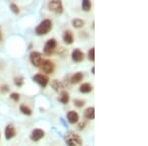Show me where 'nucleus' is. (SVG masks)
Here are the masks:
<instances>
[{
  "label": "nucleus",
  "instance_id": "obj_15",
  "mask_svg": "<svg viewBox=\"0 0 148 146\" xmlns=\"http://www.w3.org/2000/svg\"><path fill=\"white\" fill-rule=\"evenodd\" d=\"M84 117L87 119H95V108L89 107L84 111Z\"/></svg>",
  "mask_w": 148,
  "mask_h": 146
},
{
  "label": "nucleus",
  "instance_id": "obj_9",
  "mask_svg": "<svg viewBox=\"0 0 148 146\" xmlns=\"http://www.w3.org/2000/svg\"><path fill=\"white\" fill-rule=\"evenodd\" d=\"M16 136V129L13 124H8L5 127V138L7 140H10Z\"/></svg>",
  "mask_w": 148,
  "mask_h": 146
},
{
  "label": "nucleus",
  "instance_id": "obj_21",
  "mask_svg": "<svg viewBox=\"0 0 148 146\" xmlns=\"http://www.w3.org/2000/svg\"><path fill=\"white\" fill-rule=\"evenodd\" d=\"M14 84L17 86V87H22L24 84V78L20 77V76L15 77V79H14Z\"/></svg>",
  "mask_w": 148,
  "mask_h": 146
},
{
  "label": "nucleus",
  "instance_id": "obj_8",
  "mask_svg": "<svg viewBox=\"0 0 148 146\" xmlns=\"http://www.w3.org/2000/svg\"><path fill=\"white\" fill-rule=\"evenodd\" d=\"M45 134H46V133H45V131L42 130V129L36 128L32 131V133H31V135H30V138H31V140L37 142V141L40 140L42 138H44Z\"/></svg>",
  "mask_w": 148,
  "mask_h": 146
},
{
  "label": "nucleus",
  "instance_id": "obj_18",
  "mask_svg": "<svg viewBox=\"0 0 148 146\" xmlns=\"http://www.w3.org/2000/svg\"><path fill=\"white\" fill-rule=\"evenodd\" d=\"M84 20H82V19H79V18H75L72 20V26L74 28L76 29H79V28H82L83 26H84Z\"/></svg>",
  "mask_w": 148,
  "mask_h": 146
},
{
  "label": "nucleus",
  "instance_id": "obj_23",
  "mask_svg": "<svg viewBox=\"0 0 148 146\" xmlns=\"http://www.w3.org/2000/svg\"><path fill=\"white\" fill-rule=\"evenodd\" d=\"M10 9L14 14H16V15H18V14L20 13V9H19V7L17 6V4H15V3L10 4Z\"/></svg>",
  "mask_w": 148,
  "mask_h": 146
},
{
  "label": "nucleus",
  "instance_id": "obj_22",
  "mask_svg": "<svg viewBox=\"0 0 148 146\" xmlns=\"http://www.w3.org/2000/svg\"><path fill=\"white\" fill-rule=\"evenodd\" d=\"M88 58L91 61H95V49L92 47L88 51Z\"/></svg>",
  "mask_w": 148,
  "mask_h": 146
},
{
  "label": "nucleus",
  "instance_id": "obj_17",
  "mask_svg": "<svg viewBox=\"0 0 148 146\" xmlns=\"http://www.w3.org/2000/svg\"><path fill=\"white\" fill-rule=\"evenodd\" d=\"M58 101L61 103V104L63 105H66L68 104L69 102V94L66 91H62V92L60 93V96L58 97Z\"/></svg>",
  "mask_w": 148,
  "mask_h": 146
},
{
  "label": "nucleus",
  "instance_id": "obj_14",
  "mask_svg": "<svg viewBox=\"0 0 148 146\" xmlns=\"http://www.w3.org/2000/svg\"><path fill=\"white\" fill-rule=\"evenodd\" d=\"M51 88L53 89L54 91H56V92H62V91H64V86L61 82H59L58 80H52L51 83Z\"/></svg>",
  "mask_w": 148,
  "mask_h": 146
},
{
  "label": "nucleus",
  "instance_id": "obj_16",
  "mask_svg": "<svg viewBox=\"0 0 148 146\" xmlns=\"http://www.w3.org/2000/svg\"><path fill=\"white\" fill-rule=\"evenodd\" d=\"M92 90L93 86L90 83H83L79 88V91L81 93H83V94H88V93L92 92Z\"/></svg>",
  "mask_w": 148,
  "mask_h": 146
},
{
  "label": "nucleus",
  "instance_id": "obj_6",
  "mask_svg": "<svg viewBox=\"0 0 148 146\" xmlns=\"http://www.w3.org/2000/svg\"><path fill=\"white\" fill-rule=\"evenodd\" d=\"M40 68L42 72H45L47 74H51L54 70V64H53V62L51 60H49V59H45V60H42V63H40Z\"/></svg>",
  "mask_w": 148,
  "mask_h": 146
},
{
  "label": "nucleus",
  "instance_id": "obj_19",
  "mask_svg": "<svg viewBox=\"0 0 148 146\" xmlns=\"http://www.w3.org/2000/svg\"><path fill=\"white\" fill-rule=\"evenodd\" d=\"M82 10L85 11V12H88L91 10V7H92V3L91 1H89V0H83L82 1Z\"/></svg>",
  "mask_w": 148,
  "mask_h": 146
},
{
  "label": "nucleus",
  "instance_id": "obj_5",
  "mask_svg": "<svg viewBox=\"0 0 148 146\" xmlns=\"http://www.w3.org/2000/svg\"><path fill=\"white\" fill-rule=\"evenodd\" d=\"M49 9L56 14H62L63 13V5L62 2L59 0H52L49 2Z\"/></svg>",
  "mask_w": 148,
  "mask_h": 146
},
{
  "label": "nucleus",
  "instance_id": "obj_20",
  "mask_svg": "<svg viewBox=\"0 0 148 146\" xmlns=\"http://www.w3.org/2000/svg\"><path fill=\"white\" fill-rule=\"evenodd\" d=\"M20 111L22 112L24 114H26V116H31V114H32V110H31L30 108H28L26 105H21Z\"/></svg>",
  "mask_w": 148,
  "mask_h": 146
},
{
  "label": "nucleus",
  "instance_id": "obj_2",
  "mask_svg": "<svg viewBox=\"0 0 148 146\" xmlns=\"http://www.w3.org/2000/svg\"><path fill=\"white\" fill-rule=\"evenodd\" d=\"M51 29H52V22L49 19H45L44 21H42V22L38 25L35 32L38 36H44V35L49 34Z\"/></svg>",
  "mask_w": 148,
  "mask_h": 146
},
{
  "label": "nucleus",
  "instance_id": "obj_26",
  "mask_svg": "<svg viewBox=\"0 0 148 146\" xmlns=\"http://www.w3.org/2000/svg\"><path fill=\"white\" fill-rule=\"evenodd\" d=\"M9 90H10V88H9L8 85H2L1 87H0V91H1L2 93H7L9 92Z\"/></svg>",
  "mask_w": 148,
  "mask_h": 146
},
{
  "label": "nucleus",
  "instance_id": "obj_12",
  "mask_svg": "<svg viewBox=\"0 0 148 146\" xmlns=\"http://www.w3.org/2000/svg\"><path fill=\"white\" fill-rule=\"evenodd\" d=\"M63 42H65L66 45H72L73 44V40H74V37L73 34L71 31H65L63 34Z\"/></svg>",
  "mask_w": 148,
  "mask_h": 146
},
{
  "label": "nucleus",
  "instance_id": "obj_29",
  "mask_svg": "<svg viewBox=\"0 0 148 146\" xmlns=\"http://www.w3.org/2000/svg\"><path fill=\"white\" fill-rule=\"evenodd\" d=\"M2 39H3V36H2V31H1V27H0V42H2Z\"/></svg>",
  "mask_w": 148,
  "mask_h": 146
},
{
  "label": "nucleus",
  "instance_id": "obj_13",
  "mask_svg": "<svg viewBox=\"0 0 148 146\" xmlns=\"http://www.w3.org/2000/svg\"><path fill=\"white\" fill-rule=\"evenodd\" d=\"M83 78H84V74L82 72H76L71 76L70 82L72 84H78V83H80L83 80Z\"/></svg>",
  "mask_w": 148,
  "mask_h": 146
},
{
  "label": "nucleus",
  "instance_id": "obj_28",
  "mask_svg": "<svg viewBox=\"0 0 148 146\" xmlns=\"http://www.w3.org/2000/svg\"><path fill=\"white\" fill-rule=\"evenodd\" d=\"M60 123L63 124L65 127H68V125H67V123H65V121H64V119H62V118H60Z\"/></svg>",
  "mask_w": 148,
  "mask_h": 146
},
{
  "label": "nucleus",
  "instance_id": "obj_3",
  "mask_svg": "<svg viewBox=\"0 0 148 146\" xmlns=\"http://www.w3.org/2000/svg\"><path fill=\"white\" fill-rule=\"evenodd\" d=\"M56 47H57L56 40V39H49L46 42V45H45V47H44V53L47 56H51V54L53 53V51H56Z\"/></svg>",
  "mask_w": 148,
  "mask_h": 146
},
{
  "label": "nucleus",
  "instance_id": "obj_27",
  "mask_svg": "<svg viewBox=\"0 0 148 146\" xmlns=\"http://www.w3.org/2000/svg\"><path fill=\"white\" fill-rule=\"evenodd\" d=\"M85 123H81L79 125H78V129H79V130H82L83 128H84V126H85Z\"/></svg>",
  "mask_w": 148,
  "mask_h": 146
},
{
  "label": "nucleus",
  "instance_id": "obj_25",
  "mask_svg": "<svg viewBox=\"0 0 148 146\" xmlns=\"http://www.w3.org/2000/svg\"><path fill=\"white\" fill-rule=\"evenodd\" d=\"M10 98L14 102H19L20 101V94H18V93H12L10 95Z\"/></svg>",
  "mask_w": 148,
  "mask_h": 146
},
{
  "label": "nucleus",
  "instance_id": "obj_24",
  "mask_svg": "<svg viewBox=\"0 0 148 146\" xmlns=\"http://www.w3.org/2000/svg\"><path fill=\"white\" fill-rule=\"evenodd\" d=\"M74 103V105H75L77 108H82L83 106L85 105V101L84 100H79V99H75L73 101Z\"/></svg>",
  "mask_w": 148,
  "mask_h": 146
},
{
  "label": "nucleus",
  "instance_id": "obj_10",
  "mask_svg": "<svg viewBox=\"0 0 148 146\" xmlns=\"http://www.w3.org/2000/svg\"><path fill=\"white\" fill-rule=\"evenodd\" d=\"M84 52L81 51L79 49H75L71 53V57H72V60L75 62H81L84 59Z\"/></svg>",
  "mask_w": 148,
  "mask_h": 146
},
{
  "label": "nucleus",
  "instance_id": "obj_30",
  "mask_svg": "<svg viewBox=\"0 0 148 146\" xmlns=\"http://www.w3.org/2000/svg\"><path fill=\"white\" fill-rule=\"evenodd\" d=\"M91 71H92V74H95V67H94V66H93V67H92Z\"/></svg>",
  "mask_w": 148,
  "mask_h": 146
},
{
  "label": "nucleus",
  "instance_id": "obj_11",
  "mask_svg": "<svg viewBox=\"0 0 148 146\" xmlns=\"http://www.w3.org/2000/svg\"><path fill=\"white\" fill-rule=\"evenodd\" d=\"M66 118H67V121L70 123H76L78 121H79V114H77L75 111H69L66 114Z\"/></svg>",
  "mask_w": 148,
  "mask_h": 146
},
{
  "label": "nucleus",
  "instance_id": "obj_7",
  "mask_svg": "<svg viewBox=\"0 0 148 146\" xmlns=\"http://www.w3.org/2000/svg\"><path fill=\"white\" fill-rule=\"evenodd\" d=\"M30 60L35 67H40L42 61V56L39 51H32L30 53Z\"/></svg>",
  "mask_w": 148,
  "mask_h": 146
},
{
  "label": "nucleus",
  "instance_id": "obj_4",
  "mask_svg": "<svg viewBox=\"0 0 148 146\" xmlns=\"http://www.w3.org/2000/svg\"><path fill=\"white\" fill-rule=\"evenodd\" d=\"M33 80H34V82L38 83L42 88H46L47 85L49 84V76L45 75V74H42V73H38L33 76Z\"/></svg>",
  "mask_w": 148,
  "mask_h": 146
},
{
  "label": "nucleus",
  "instance_id": "obj_1",
  "mask_svg": "<svg viewBox=\"0 0 148 146\" xmlns=\"http://www.w3.org/2000/svg\"><path fill=\"white\" fill-rule=\"evenodd\" d=\"M64 140L67 146H82L83 140L80 135L76 134L73 131H69L64 136Z\"/></svg>",
  "mask_w": 148,
  "mask_h": 146
}]
</instances>
